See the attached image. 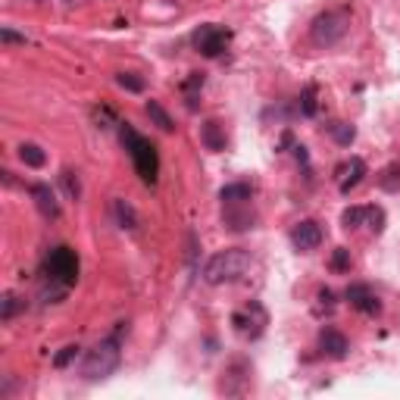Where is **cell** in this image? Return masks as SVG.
<instances>
[{"label": "cell", "mask_w": 400, "mask_h": 400, "mask_svg": "<svg viewBox=\"0 0 400 400\" xmlns=\"http://www.w3.org/2000/svg\"><path fill=\"white\" fill-rule=\"evenodd\" d=\"M247 269H250L247 250L244 247H225L203 263V281H207V285H232V281L244 279Z\"/></svg>", "instance_id": "2"}, {"label": "cell", "mask_w": 400, "mask_h": 400, "mask_svg": "<svg viewBox=\"0 0 400 400\" xmlns=\"http://www.w3.org/2000/svg\"><path fill=\"white\" fill-rule=\"evenodd\" d=\"M116 85H119V88H125V91H131V94H141V91H144V78L135 75V72H119V75H116Z\"/></svg>", "instance_id": "23"}, {"label": "cell", "mask_w": 400, "mask_h": 400, "mask_svg": "<svg viewBox=\"0 0 400 400\" xmlns=\"http://www.w3.org/2000/svg\"><path fill=\"white\" fill-rule=\"evenodd\" d=\"M19 160L26 163V166H31V169H41L47 163V153L38 144H19Z\"/></svg>", "instance_id": "20"}, {"label": "cell", "mask_w": 400, "mask_h": 400, "mask_svg": "<svg viewBox=\"0 0 400 400\" xmlns=\"http://www.w3.org/2000/svg\"><path fill=\"white\" fill-rule=\"evenodd\" d=\"M119 141L125 151H129L131 163H135V172L141 175V182L156 185V178H160V151H156L153 141L138 135L135 125H129V122H119Z\"/></svg>", "instance_id": "1"}, {"label": "cell", "mask_w": 400, "mask_h": 400, "mask_svg": "<svg viewBox=\"0 0 400 400\" xmlns=\"http://www.w3.org/2000/svg\"><path fill=\"white\" fill-rule=\"evenodd\" d=\"M28 194H31V200H35L38 213H41L44 219H60V200H57V194L50 191V185L38 182V185L28 188Z\"/></svg>", "instance_id": "11"}, {"label": "cell", "mask_w": 400, "mask_h": 400, "mask_svg": "<svg viewBox=\"0 0 400 400\" xmlns=\"http://www.w3.org/2000/svg\"><path fill=\"white\" fill-rule=\"evenodd\" d=\"M319 350H323L328 360H344L347 357V350H350V344H347V338H344L338 328H325V332L319 335Z\"/></svg>", "instance_id": "12"}, {"label": "cell", "mask_w": 400, "mask_h": 400, "mask_svg": "<svg viewBox=\"0 0 400 400\" xmlns=\"http://www.w3.org/2000/svg\"><path fill=\"white\" fill-rule=\"evenodd\" d=\"M222 222L229 232H250L256 222V213L250 210V200L244 203H225L222 210Z\"/></svg>", "instance_id": "7"}, {"label": "cell", "mask_w": 400, "mask_h": 400, "mask_svg": "<svg viewBox=\"0 0 400 400\" xmlns=\"http://www.w3.org/2000/svg\"><path fill=\"white\" fill-rule=\"evenodd\" d=\"M344 297L350 301V307L360 310V313H366V316H375V313L382 310V301L375 297V291H372L369 285H350Z\"/></svg>", "instance_id": "10"}, {"label": "cell", "mask_w": 400, "mask_h": 400, "mask_svg": "<svg viewBox=\"0 0 400 400\" xmlns=\"http://www.w3.org/2000/svg\"><path fill=\"white\" fill-rule=\"evenodd\" d=\"M232 323H234V328H238L241 335H250V338H256V335L263 332V325H266V310L260 307V303H250L247 310L234 313Z\"/></svg>", "instance_id": "9"}, {"label": "cell", "mask_w": 400, "mask_h": 400, "mask_svg": "<svg viewBox=\"0 0 400 400\" xmlns=\"http://www.w3.org/2000/svg\"><path fill=\"white\" fill-rule=\"evenodd\" d=\"M72 175H75L72 169H66V172H63V185H66L69 198H72V200H78V198H82V188H78V178H72Z\"/></svg>", "instance_id": "28"}, {"label": "cell", "mask_w": 400, "mask_h": 400, "mask_svg": "<svg viewBox=\"0 0 400 400\" xmlns=\"http://www.w3.org/2000/svg\"><path fill=\"white\" fill-rule=\"evenodd\" d=\"M0 41L4 44H26V35H16L13 28H4L0 31Z\"/></svg>", "instance_id": "30"}, {"label": "cell", "mask_w": 400, "mask_h": 400, "mask_svg": "<svg viewBox=\"0 0 400 400\" xmlns=\"http://www.w3.org/2000/svg\"><path fill=\"white\" fill-rule=\"evenodd\" d=\"M94 119H97V129H107L104 122H113V125H119V122H116V116H113V109H109V107H100V109H94Z\"/></svg>", "instance_id": "29"}, {"label": "cell", "mask_w": 400, "mask_h": 400, "mask_svg": "<svg viewBox=\"0 0 400 400\" xmlns=\"http://www.w3.org/2000/svg\"><path fill=\"white\" fill-rule=\"evenodd\" d=\"M350 10L347 6H332V10L319 13L316 19L310 22V41L316 47H335L338 41H344V35L350 31Z\"/></svg>", "instance_id": "4"}, {"label": "cell", "mask_w": 400, "mask_h": 400, "mask_svg": "<svg viewBox=\"0 0 400 400\" xmlns=\"http://www.w3.org/2000/svg\"><path fill=\"white\" fill-rule=\"evenodd\" d=\"M191 41H194V47H198L203 57L216 60V57H222V50L229 47L232 31H229V28H222V26H213V22H207V26L194 28Z\"/></svg>", "instance_id": "6"}, {"label": "cell", "mask_w": 400, "mask_h": 400, "mask_svg": "<svg viewBox=\"0 0 400 400\" xmlns=\"http://www.w3.org/2000/svg\"><path fill=\"white\" fill-rule=\"evenodd\" d=\"M16 310H19V297H16L13 291H6L4 294V310H0V319H4V323H10V319L16 316Z\"/></svg>", "instance_id": "25"}, {"label": "cell", "mask_w": 400, "mask_h": 400, "mask_svg": "<svg viewBox=\"0 0 400 400\" xmlns=\"http://www.w3.org/2000/svg\"><path fill=\"white\" fill-rule=\"evenodd\" d=\"M332 269L335 272H347L350 269V250L347 247H338L332 254Z\"/></svg>", "instance_id": "26"}, {"label": "cell", "mask_w": 400, "mask_h": 400, "mask_svg": "<svg viewBox=\"0 0 400 400\" xmlns=\"http://www.w3.org/2000/svg\"><path fill=\"white\" fill-rule=\"evenodd\" d=\"M113 213H116V222L122 225V229H138V213H135V207H131L129 200H119L116 198L113 200Z\"/></svg>", "instance_id": "18"}, {"label": "cell", "mask_w": 400, "mask_h": 400, "mask_svg": "<svg viewBox=\"0 0 400 400\" xmlns=\"http://www.w3.org/2000/svg\"><path fill=\"white\" fill-rule=\"evenodd\" d=\"M301 113L303 116L316 113V88H303V94H301Z\"/></svg>", "instance_id": "27"}, {"label": "cell", "mask_w": 400, "mask_h": 400, "mask_svg": "<svg viewBox=\"0 0 400 400\" xmlns=\"http://www.w3.org/2000/svg\"><path fill=\"white\" fill-rule=\"evenodd\" d=\"M41 276L47 281H57V285L72 288L78 281V254L72 247H66V244L50 247V250H47V256H44Z\"/></svg>", "instance_id": "5"}, {"label": "cell", "mask_w": 400, "mask_h": 400, "mask_svg": "<svg viewBox=\"0 0 400 400\" xmlns=\"http://www.w3.org/2000/svg\"><path fill=\"white\" fill-rule=\"evenodd\" d=\"M291 244L301 250V254H307V250H316L323 244V225L313 222V219H303V222H297L291 229Z\"/></svg>", "instance_id": "8"}, {"label": "cell", "mask_w": 400, "mask_h": 400, "mask_svg": "<svg viewBox=\"0 0 400 400\" xmlns=\"http://www.w3.org/2000/svg\"><path fill=\"white\" fill-rule=\"evenodd\" d=\"M144 113H147V119H151L160 131H166V135H169V131H175V122H172V116H169L160 104H156V100H147V104H144Z\"/></svg>", "instance_id": "15"}, {"label": "cell", "mask_w": 400, "mask_h": 400, "mask_svg": "<svg viewBox=\"0 0 400 400\" xmlns=\"http://www.w3.org/2000/svg\"><path fill=\"white\" fill-rule=\"evenodd\" d=\"M78 350H82V347H78V344H66V347H63L60 354L53 357V366H57V369H66V366H69V363H72V360L78 357Z\"/></svg>", "instance_id": "24"}, {"label": "cell", "mask_w": 400, "mask_h": 400, "mask_svg": "<svg viewBox=\"0 0 400 400\" xmlns=\"http://www.w3.org/2000/svg\"><path fill=\"white\" fill-rule=\"evenodd\" d=\"M122 328H125V323H119V328H116L113 338L94 344L88 354H85L82 375H85L88 382H100V379H107V375H113L116 369H119V363H122V350H119V335H122Z\"/></svg>", "instance_id": "3"}, {"label": "cell", "mask_w": 400, "mask_h": 400, "mask_svg": "<svg viewBox=\"0 0 400 400\" xmlns=\"http://www.w3.org/2000/svg\"><path fill=\"white\" fill-rule=\"evenodd\" d=\"M366 225H369L372 234L385 232V210L382 207H366Z\"/></svg>", "instance_id": "22"}, {"label": "cell", "mask_w": 400, "mask_h": 400, "mask_svg": "<svg viewBox=\"0 0 400 400\" xmlns=\"http://www.w3.org/2000/svg\"><path fill=\"white\" fill-rule=\"evenodd\" d=\"M200 141H203V147L207 151H225V144H229V138H225V125L219 122V119H207L200 125Z\"/></svg>", "instance_id": "13"}, {"label": "cell", "mask_w": 400, "mask_h": 400, "mask_svg": "<svg viewBox=\"0 0 400 400\" xmlns=\"http://www.w3.org/2000/svg\"><path fill=\"white\" fill-rule=\"evenodd\" d=\"M325 131H328V138H332L335 144H341V147H350L354 144V138H357V129L350 122H332V125H325Z\"/></svg>", "instance_id": "17"}, {"label": "cell", "mask_w": 400, "mask_h": 400, "mask_svg": "<svg viewBox=\"0 0 400 400\" xmlns=\"http://www.w3.org/2000/svg\"><path fill=\"white\" fill-rule=\"evenodd\" d=\"M319 301H323L325 307H332V303H335V294H332V291H328V288H325V291H319Z\"/></svg>", "instance_id": "32"}, {"label": "cell", "mask_w": 400, "mask_h": 400, "mask_svg": "<svg viewBox=\"0 0 400 400\" xmlns=\"http://www.w3.org/2000/svg\"><path fill=\"white\" fill-rule=\"evenodd\" d=\"M379 188L388 194H400V163H391L379 172Z\"/></svg>", "instance_id": "19"}, {"label": "cell", "mask_w": 400, "mask_h": 400, "mask_svg": "<svg viewBox=\"0 0 400 400\" xmlns=\"http://www.w3.org/2000/svg\"><path fill=\"white\" fill-rule=\"evenodd\" d=\"M254 198V188H250L247 182H234V185H225L222 191H219V200L222 203H244Z\"/></svg>", "instance_id": "16"}, {"label": "cell", "mask_w": 400, "mask_h": 400, "mask_svg": "<svg viewBox=\"0 0 400 400\" xmlns=\"http://www.w3.org/2000/svg\"><path fill=\"white\" fill-rule=\"evenodd\" d=\"M341 194H350L354 188L363 182V175H366V163L360 160V156H354V160L347 163V166H341Z\"/></svg>", "instance_id": "14"}, {"label": "cell", "mask_w": 400, "mask_h": 400, "mask_svg": "<svg viewBox=\"0 0 400 400\" xmlns=\"http://www.w3.org/2000/svg\"><path fill=\"white\" fill-rule=\"evenodd\" d=\"M198 88H203V75L200 72H191V78L185 82V91L191 94V91H198Z\"/></svg>", "instance_id": "31"}, {"label": "cell", "mask_w": 400, "mask_h": 400, "mask_svg": "<svg viewBox=\"0 0 400 400\" xmlns=\"http://www.w3.org/2000/svg\"><path fill=\"white\" fill-rule=\"evenodd\" d=\"M366 222V207H347V210H344V213H341V225H344V229H357V225H363Z\"/></svg>", "instance_id": "21"}]
</instances>
